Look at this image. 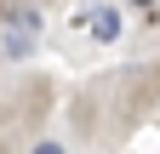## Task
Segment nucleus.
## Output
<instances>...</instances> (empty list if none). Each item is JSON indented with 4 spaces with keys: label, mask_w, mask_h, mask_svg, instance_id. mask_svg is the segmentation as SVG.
<instances>
[{
    "label": "nucleus",
    "mask_w": 160,
    "mask_h": 154,
    "mask_svg": "<svg viewBox=\"0 0 160 154\" xmlns=\"http://www.w3.org/2000/svg\"><path fill=\"white\" fill-rule=\"evenodd\" d=\"M6 51H12V57H29V51H34V17H29V12L12 17V29H6Z\"/></svg>",
    "instance_id": "f257e3e1"
},
{
    "label": "nucleus",
    "mask_w": 160,
    "mask_h": 154,
    "mask_svg": "<svg viewBox=\"0 0 160 154\" xmlns=\"http://www.w3.org/2000/svg\"><path fill=\"white\" fill-rule=\"evenodd\" d=\"M92 34H97V40H114V34H120V17L114 12H97L92 17Z\"/></svg>",
    "instance_id": "f03ea898"
},
{
    "label": "nucleus",
    "mask_w": 160,
    "mask_h": 154,
    "mask_svg": "<svg viewBox=\"0 0 160 154\" xmlns=\"http://www.w3.org/2000/svg\"><path fill=\"white\" fill-rule=\"evenodd\" d=\"M34 154H63V148H57V143H40V148H34Z\"/></svg>",
    "instance_id": "7ed1b4c3"
},
{
    "label": "nucleus",
    "mask_w": 160,
    "mask_h": 154,
    "mask_svg": "<svg viewBox=\"0 0 160 154\" xmlns=\"http://www.w3.org/2000/svg\"><path fill=\"white\" fill-rule=\"evenodd\" d=\"M137 6H154V0H137Z\"/></svg>",
    "instance_id": "20e7f679"
}]
</instances>
